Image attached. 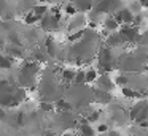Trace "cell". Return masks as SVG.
<instances>
[{
	"label": "cell",
	"mask_w": 148,
	"mask_h": 136,
	"mask_svg": "<svg viewBox=\"0 0 148 136\" xmlns=\"http://www.w3.org/2000/svg\"><path fill=\"white\" fill-rule=\"evenodd\" d=\"M78 130H80V135L81 136H94V135H96L92 125H91L88 120H83V122L80 123V127H78Z\"/></svg>",
	"instance_id": "6da1fadb"
},
{
	"label": "cell",
	"mask_w": 148,
	"mask_h": 136,
	"mask_svg": "<svg viewBox=\"0 0 148 136\" xmlns=\"http://www.w3.org/2000/svg\"><path fill=\"white\" fill-rule=\"evenodd\" d=\"M13 66V59L10 55H3V54H0V68L3 70H10Z\"/></svg>",
	"instance_id": "7a4b0ae2"
},
{
	"label": "cell",
	"mask_w": 148,
	"mask_h": 136,
	"mask_svg": "<svg viewBox=\"0 0 148 136\" xmlns=\"http://www.w3.org/2000/svg\"><path fill=\"white\" fill-rule=\"evenodd\" d=\"M40 21H42V19H40L37 14H34L32 11L26 13V16H24V22H26L27 25H35L37 22H40Z\"/></svg>",
	"instance_id": "3957f363"
},
{
	"label": "cell",
	"mask_w": 148,
	"mask_h": 136,
	"mask_svg": "<svg viewBox=\"0 0 148 136\" xmlns=\"http://www.w3.org/2000/svg\"><path fill=\"white\" fill-rule=\"evenodd\" d=\"M32 13H34V14H37L40 19H42L43 16L48 14V6H46V5H35L32 8Z\"/></svg>",
	"instance_id": "277c9868"
},
{
	"label": "cell",
	"mask_w": 148,
	"mask_h": 136,
	"mask_svg": "<svg viewBox=\"0 0 148 136\" xmlns=\"http://www.w3.org/2000/svg\"><path fill=\"white\" fill-rule=\"evenodd\" d=\"M97 81H99V85H100V89H102L103 92H108L110 89L113 87V84L110 82V79L107 78V76H102V78H99Z\"/></svg>",
	"instance_id": "5b68a950"
},
{
	"label": "cell",
	"mask_w": 148,
	"mask_h": 136,
	"mask_svg": "<svg viewBox=\"0 0 148 136\" xmlns=\"http://www.w3.org/2000/svg\"><path fill=\"white\" fill-rule=\"evenodd\" d=\"M56 109L62 111V112H67V111L72 109V104L69 103V101H65V100H58L56 101Z\"/></svg>",
	"instance_id": "8992f818"
},
{
	"label": "cell",
	"mask_w": 148,
	"mask_h": 136,
	"mask_svg": "<svg viewBox=\"0 0 148 136\" xmlns=\"http://www.w3.org/2000/svg\"><path fill=\"white\" fill-rule=\"evenodd\" d=\"M8 54H10L11 57H23V51H21L19 46H14V44H10V46L7 47Z\"/></svg>",
	"instance_id": "52a82bcc"
},
{
	"label": "cell",
	"mask_w": 148,
	"mask_h": 136,
	"mask_svg": "<svg viewBox=\"0 0 148 136\" xmlns=\"http://www.w3.org/2000/svg\"><path fill=\"white\" fill-rule=\"evenodd\" d=\"M103 25H105V30H116L118 28V22L115 21V18H107L105 22H103Z\"/></svg>",
	"instance_id": "ba28073f"
},
{
	"label": "cell",
	"mask_w": 148,
	"mask_h": 136,
	"mask_svg": "<svg viewBox=\"0 0 148 136\" xmlns=\"http://www.w3.org/2000/svg\"><path fill=\"white\" fill-rule=\"evenodd\" d=\"M75 76H77V73L73 71V70H64L62 71V79H64L65 82H72V81H75Z\"/></svg>",
	"instance_id": "9c48e42d"
},
{
	"label": "cell",
	"mask_w": 148,
	"mask_h": 136,
	"mask_svg": "<svg viewBox=\"0 0 148 136\" xmlns=\"http://www.w3.org/2000/svg\"><path fill=\"white\" fill-rule=\"evenodd\" d=\"M121 92H123V95H124L126 98H137V97H140L138 92H135L134 89H129V87H123Z\"/></svg>",
	"instance_id": "30bf717a"
},
{
	"label": "cell",
	"mask_w": 148,
	"mask_h": 136,
	"mask_svg": "<svg viewBox=\"0 0 148 136\" xmlns=\"http://www.w3.org/2000/svg\"><path fill=\"white\" fill-rule=\"evenodd\" d=\"M97 100L100 101V103H110L112 101V95L108 93V92H100V93H97Z\"/></svg>",
	"instance_id": "8fae6325"
},
{
	"label": "cell",
	"mask_w": 148,
	"mask_h": 136,
	"mask_svg": "<svg viewBox=\"0 0 148 136\" xmlns=\"http://www.w3.org/2000/svg\"><path fill=\"white\" fill-rule=\"evenodd\" d=\"M54 108L56 106L53 103H49V101H42V103H40V111H42V112H51Z\"/></svg>",
	"instance_id": "7c38bea8"
},
{
	"label": "cell",
	"mask_w": 148,
	"mask_h": 136,
	"mask_svg": "<svg viewBox=\"0 0 148 136\" xmlns=\"http://www.w3.org/2000/svg\"><path fill=\"white\" fill-rule=\"evenodd\" d=\"M94 81H97V71L91 68L86 71V82H94Z\"/></svg>",
	"instance_id": "4fadbf2b"
},
{
	"label": "cell",
	"mask_w": 148,
	"mask_h": 136,
	"mask_svg": "<svg viewBox=\"0 0 148 136\" xmlns=\"http://www.w3.org/2000/svg\"><path fill=\"white\" fill-rule=\"evenodd\" d=\"M123 40H124V38H123L121 35H113V37L108 38L107 43H108L110 46H116V44H119V41H123Z\"/></svg>",
	"instance_id": "5bb4252c"
},
{
	"label": "cell",
	"mask_w": 148,
	"mask_h": 136,
	"mask_svg": "<svg viewBox=\"0 0 148 136\" xmlns=\"http://www.w3.org/2000/svg\"><path fill=\"white\" fill-rule=\"evenodd\" d=\"M75 82H77V84H83V82H86V71H77Z\"/></svg>",
	"instance_id": "9a60e30c"
},
{
	"label": "cell",
	"mask_w": 148,
	"mask_h": 136,
	"mask_svg": "<svg viewBox=\"0 0 148 136\" xmlns=\"http://www.w3.org/2000/svg\"><path fill=\"white\" fill-rule=\"evenodd\" d=\"M115 84H116V85H121V87H126V84H127V78H126L124 74H119V76H116V79H115Z\"/></svg>",
	"instance_id": "2e32d148"
},
{
	"label": "cell",
	"mask_w": 148,
	"mask_h": 136,
	"mask_svg": "<svg viewBox=\"0 0 148 136\" xmlns=\"http://www.w3.org/2000/svg\"><path fill=\"white\" fill-rule=\"evenodd\" d=\"M24 123H26V114L19 112V114L16 116V125H18V127H23Z\"/></svg>",
	"instance_id": "e0dca14e"
},
{
	"label": "cell",
	"mask_w": 148,
	"mask_h": 136,
	"mask_svg": "<svg viewBox=\"0 0 148 136\" xmlns=\"http://www.w3.org/2000/svg\"><path fill=\"white\" fill-rule=\"evenodd\" d=\"M99 116H100L99 111H94V112H91L89 116H88V119H86V120H88L89 123H92V122H96V120L99 119Z\"/></svg>",
	"instance_id": "ac0fdd59"
},
{
	"label": "cell",
	"mask_w": 148,
	"mask_h": 136,
	"mask_svg": "<svg viewBox=\"0 0 148 136\" xmlns=\"http://www.w3.org/2000/svg\"><path fill=\"white\" fill-rule=\"evenodd\" d=\"M83 33H84V32H83V30H78V32H77V33H73V35H70V37H69V40H70V41H75V40H80V38H81V37H83Z\"/></svg>",
	"instance_id": "d6986e66"
},
{
	"label": "cell",
	"mask_w": 148,
	"mask_h": 136,
	"mask_svg": "<svg viewBox=\"0 0 148 136\" xmlns=\"http://www.w3.org/2000/svg\"><path fill=\"white\" fill-rule=\"evenodd\" d=\"M64 9H65V13H67V14H75V11H77V9H75V6L72 5V3H69Z\"/></svg>",
	"instance_id": "ffe728a7"
},
{
	"label": "cell",
	"mask_w": 148,
	"mask_h": 136,
	"mask_svg": "<svg viewBox=\"0 0 148 136\" xmlns=\"http://www.w3.org/2000/svg\"><path fill=\"white\" fill-rule=\"evenodd\" d=\"M97 131H99V133H108V125H103V123H102V125H99V127H97Z\"/></svg>",
	"instance_id": "44dd1931"
},
{
	"label": "cell",
	"mask_w": 148,
	"mask_h": 136,
	"mask_svg": "<svg viewBox=\"0 0 148 136\" xmlns=\"http://www.w3.org/2000/svg\"><path fill=\"white\" fill-rule=\"evenodd\" d=\"M43 136H58V135H56V133L53 131V130H46V131L43 133Z\"/></svg>",
	"instance_id": "7402d4cb"
},
{
	"label": "cell",
	"mask_w": 148,
	"mask_h": 136,
	"mask_svg": "<svg viewBox=\"0 0 148 136\" xmlns=\"http://www.w3.org/2000/svg\"><path fill=\"white\" fill-rule=\"evenodd\" d=\"M142 6H148V0H140Z\"/></svg>",
	"instance_id": "603a6c76"
},
{
	"label": "cell",
	"mask_w": 148,
	"mask_h": 136,
	"mask_svg": "<svg viewBox=\"0 0 148 136\" xmlns=\"http://www.w3.org/2000/svg\"><path fill=\"white\" fill-rule=\"evenodd\" d=\"M108 135H110V136H118V133H116V131H115V130H112V131H110V133H108Z\"/></svg>",
	"instance_id": "cb8c5ba5"
},
{
	"label": "cell",
	"mask_w": 148,
	"mask_h": 136,
	"mask_svg": "<svg viewBox=\"0 0 148 136\" xmlns=\"http://www.w3.org/2000/svg\"><path fill=\"white\" fill-rule=\"evenodd\" d=\"M64 136H75L73 133H67V135H64Z\"/></svg>",
	"instance_id": "d4e9b609"
},
{
	"label": "cell",
	"mask_w": 148,
	"mask_h": 136,
	"mask_svg": "<svg viewBox=\"0 0 148 136\" xmlns=\"http://www.w3.org/2000/svg\"><path fill=\"white\" fill-rule=\"evenodd\" d=\"M147 136H148V131H147Z\"/></svg>",
	"instance_id": "484cf974"
}]
</instances>
